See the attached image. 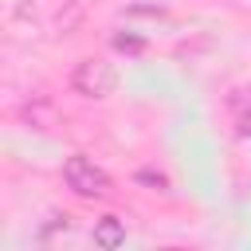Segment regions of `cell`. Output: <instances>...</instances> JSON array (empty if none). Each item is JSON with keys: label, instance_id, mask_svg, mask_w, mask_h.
<instances>
[{"label": "cell", "instance_id": "1", "mask_svg": "<svg viewBox=\"0 0 251 251\" xmlns=\"http://www.w3.org/2000/svg\"><path fill=\"white\" fill-rule=\"evenodd\" d=\"M63 180H67V188H71L75 196H82V200H110V196H114V176H110L94 157H86V153H71V157L63 161Z\"/></svg>", "mask_w": 251, "mask_h": 251}, {"label": "cell", "instance_id": "2", "mask_svg": "<svg viewBox=\"0 0 251 251\" xmlns=\"http://www.w3.org/2000/svg\"><path fill=\"white\" fill-rule=\"evenodd\" d=\"M71 90L78 98H94V102L98 98H110L118 90V67L110 59H98V55L78 59L75 71H71Z\"/></svg>", "mask_w": 251, "mask_h": 251}, {"label": "cell", "instance_id": "3", "mask_svg": "<svg viewBox=\"0 0 251 251\" xmlns=\"http://www.w3.org/2000/svg\"><path fill=\"white\" fill-rule=\"evenodd\" d=\"M94 243H98V247H122V243H126V220L102 216V220L94 224Z\"/></svg>", "mask_w": 251, "mask_h": 251}, {"label": "cell", "instance_id": "4", "mask_svg": "<svg viewBox=\"0 0 251 251\" xmlns=\"http://www.w3.org/2000/svg\"><path fill=\"white\" fill-rule=\"evenodd\" d=\"M71 227H75V216H67V212H51V216L35 227V239H39V243H51L55 235H67Z\"/></svg>", "mask_w": 251, "mask_h": 251}, {"label": "cell", "instance_id": "5", "mask_svg": "<svg viewBox=\"0 0 251 251\" xmlns=\"http://www.w3.org/2000/svg\"><path fill=\"white\" fill-rule=\"evenodd\" d=\"M231 126H235V133L239 137H251V98H243L239 90L231 94Z\"/></svg>", "mask_w": 251, "mask_h": 251}, {"label": "cell", "instance_id": "6", "mask_svg": "<svg viewBox=\"0 0 251 251\" xmlns=\"http://www.w3.org/2000/svg\"><path fill=\"white\" fill-rule=\"evenodd\" d=\"M137 184H149L153 192H173V184H169V176L165 173H153V169H137V176H133Z\"/></svg>", "mask_w": 251, "mask_h": 251}, {"label": "cell", "instance_id": "7", "mask_svg": "<svg viewBox=\"0 0 251 251\" xmlns=\"http://www.w3.org/2000/svg\"><path fill=\"white\" fill-rule=\"evenodd\" d=\"M114 47H122V51H141L145 39H137V35H114Z\"/></svg>", "mask_w": 251, "mask_h": 251}]
</instances>
